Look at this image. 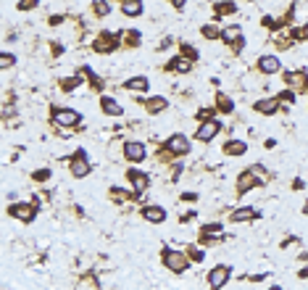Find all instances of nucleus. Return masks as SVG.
I'll use <instances>...</instances> for the list:
<instances>
[{"mask_svg": "<svg viewBox=\"0 0 308 290\" xmlns=\"http://www.w3.org/2000/svg\"><path fill=\"white\" fill-rule=\"evenodd\" d=\"M219 132H221V122H219V119H205V122L198 127L195 137H198L200 143H211Z\"/></svg>", "mask_w": 308, "mask_h": 290, "instance_id": "1", "label": "nucleus"}, {"mask_svg": "<svg viewBox=\"0 0 308 290\" xmlns=\"http://www.w3.org/2000/svg\"><path fill=\"white\" fill-rule=\"evenodd\" d=\"M164 264H166V269L179 274V272L187 269V256H185V253H179V251H164Z\"/></svg>", "mask_w": 308, "mask_h": 290, "instance_id": "2", "label": "nucleus"}, {"mask_svg": "<svg viewBox=\"0 0 308 290\" xmlns=\"http://www.w3.org/2000/svg\"><path fill=\"white\" fill-rule=\"evenodd\" d=\"M79 122H82V116H79L76 111H71V108L53 111V124H58V127H76Z\"/></svg>", "mask_w": 308, "mask_h": 290, "instance_id": "3", "label": "nucleus"}, {"mask_svg": "<svg viewBox=\"0 0 308 290\" xmlns=\"http://www.w3.org/2000/svg\"><path fill=\"white\" fill-rule=\"evenodd\" d=\"M93 48L98 53H111V50H116L119 48V34H113V32H103L100 37L93 42Z\"/></svg>", "mask_w": 308, "mask_h": 290, "instance_id": "4", "label": "nucleus"}, {"mask_svg": "<svg viewBox=\"0 0 308 290\" xmlns=\"http://www.w3.org/2000/svg\"><path fill=\"white\" fill-rule=\"evenodd\" d=\"M229 266H213V269L208 272V285L213 287V290H219V287H224L226 285V280H229Z\"/></svg>", "mask_w": 308, "mask_h": 290, "instance_id": "5", "label": "nucleus"}, {"mask_svg": "<svg viewBox=\"0 0 308 290\" xmlns=\"http://www.w3.org/2000/svg\"><path fill=\"white\" fill-rule=\"evenodd\" d=\"M71 174L76 180H82L90 174V164H87V153L85 150H76V156L71 158Z\"/></svg>", "mask_w": 308, "mask_h": 290, "instance_id": "6", "label": "nucleus"}, {"mask_svg": "<svg viewBox=\"0 0 308 290\" xmlns=\"http://www.w3.org/2000/svg\"><path fill=\"white\" fill-rule=\"evenodd\" d=\"M166 148H169L174 156H185L187 150H190V140H187L185 135H171L169 140H166Z\"/></svg>", "mask_w": 308, "mask_h": 290, "instance_id": "7", "label": "nucleus"}, {"mask_svg": "<svg viewBox=\"0 0 308 290\" xmlns=\"http://www.w3.org/2000/svg\"><path fill=\"white\" fill-rule=\"evenodd\" d=\"M8 214L16 216V219H21V222H32L37 211H34V206H29V203H16V206L8 208Z\"/></svg>", "mask_w": 308, "mask_h": 290, "instance_id": "8", "label": "nucleus"}, {"mask_svg": "<svg viewBox=\"0 0 308 290\" xmlns=\"http://www.w3.org/2000/svg\"><path fill=\"white\" fill-rule=\"evenodd\" d=\"M258 185H261L258 174H256L253 169H250V171H243V174H240V180H237V190H240V193H248L250 188H258Z\"/></svg>", "mask_w": 308, "mask_h": 290, "instance_id": "9", "label": "nucleus"}, {"mask_svg": "<svg viewBox=\"0 0 308 290\" xmlns=\"http://www.w3.org/2000/svg\"><path fill=\"white\" fill-rule=\"evenodd\" d=\"M258 69L264 74H277L279 69H282V61H279L277 55H261L258 58Z\"/></svg>", "mask_w": 308, "mask_h": 290, "instance_id": "10", "label": "nucleus"}, {"mask_svg": "<svg viewBox=\"0 0 308 290\" xmlns=\"http://www.w3.org/2000/svg\"><path fill=\"white\" fill-rule=\"evenodd\" d=\"M124 156L129 161H134V164H140V161H145V145L142 143H127L124 145Z\"/></svg>", "mask_w": 308, "mask_h": 290, "instance_id": "11", "label": "nucleus"}, {"mask_svg": "<svg viewBox=\"0 0 308 290\" xmlns=\"http://www.w3.org/2000/svg\"><path fill=\"white\" fill-rule=\"evenodd\" d=\"M129 182H132V188L137 190V193H142V190H147V185H150V177L147 174H142V171H137V169H129Z\"/></svg>", "mask_w": 308, "mask_h": 290, "instance_id": "12", "label": "nucleus"}, {"mask_svg": "<svg viewBox=\"0 0 308 290\" xmlns=\"http://www.w3.org/2000/svg\"><path fill=\"white\" fill-rule=\"evenodd\" d=\"M100 108H103V113H108V116H121L124 113V108L119 106V100L111 98V95H103L100 98Z\"/></svg>", "mask_w": 308, "mask_h": 290, "instance_id": "13", "label": "nucleus"}, {"mask_svg": "<svg viewBox=\"0 0 308 290\" xmlns=\"http://www.w3.org/2000/svg\"><path fill=\"white\" fill-rule=\"evenodd\" d=\"M142 216L147 219V222H156V224L166 222V211H164L161 206H145L142 208Z\"/></svg>", "mask_w": 308, "mask_h": 290, "instance_id": "14", "label": "nucleus"}, {"mask_svg": "<svg viewBox=\"0 0 308 290\" xmlns=\"http://www.w3.org/2000/svg\"><path fill=\"white\" fill-rule=\"evenodd\" d=\"M277 108H279V98H264V100H258V103H256V111H258V113H264V116L277 113Z\"/></svg>", "mask_w": 308, "mask_h": 290, "instance_id": "15", "label": "nucleus"}, {"mask_svg": "<svg viewBox=\"0 0 308 290\" xmlns=\"http://www.w3.org/2000/svg\"><path fill=\"white\" fill-rule=\"evenodd\" d=\"M256 216H258V208L245 206V208H237V211H232V222H253Z\"/></svg>", "mask_w": 308, "mask_h": 290, "instance_id": "16", "label": "nucleus"}, {"mask_svg": "<svg viewBox=\"0 0 308 290\" xmlns=\"http://www.w3.org/2000/svg\"><path fill=\"white\" fill-rule=\"evenodd\" d=\"M145 103V108L150 111V113H161L169 103H166V98H161V95H153V98H147V100H142Z\"/></svg>", "mask_w": 308, "mask_h": 290, "instance_id": "17", "label": "nucleus"}, {"mask_svg": "<svg viewBox=\"0 0 308 290\" xmlns=\"http://www.w3.org/2000/svg\"><path fill=\"white\" fill-rule=\"evenodd\" d=\"M221 40H224V42H229V45H237V40H243V32H240V27H237V24H232V27L221 29Z\"/></svg>", "mask_w": 308, "mask_h": 290, "instance_id": "18", "label": "nucleus"}, {"mask_svg": "<svg viewBox=\"0 0 308 290\" xmlns=\"http://www.w3.org/2000/svg\"><path fill=\"white\" fill-rule=\"evenodd\" d=\"M245 150H248V145H245L243 140H229V143L224 145V153H226V156H243Z\"/></svg>", "mask_w": 308, "mask_h": 290, "instance_id": "19", "label": "nucleus"}, {"mask_svg": "<svg viewBox=\"0 0 308 290\" xmlns=\"http://www.w3.org/2000/svg\"><path fill=\"white\" fill-rule=\"evenodd\" d=\"M169 69H174V72H179V74H187L190 69H192V61H190V58H185V55H179V58H174V61L169 64Z\"/></svg>", "mask_w": 308, "mask_h": 290, "instance_id": "20", "label": "nucleus"}, {"mask_svg": "<svg viewBox=\"0 0 308 290\" xmlns=\"http://www.w3.org/2000/svg\"><path fill=\"white\" fill-rule=\"evenodd\" d=\"M124 16H140L142 14V0H127V3L121 6Z\"/></svg>", "mask_w": 308, "mask_h": 290, "instance_id": "21", "label": "nucleus"}, {"mask_svg": "<svg viewBox=\"0 0 308 290\" xmlns=\"http://www.w3.org/2000/svg\"><path fill=\"white\" fill-rule=\"evenodd\" d=\"M127 90H134V92L147 90V77H132V79H127Z\"/></svg>", "mask_w": 308, "mask_h": 290, "instance_id": "22", "label": "nucleus"}, {"mask_svg": "<svg viewBox=\"0 0 308 290\" xmlns=\"http://www.w3.org/2000/svg\"><path fill=\"white\" fill-rule=\"evenodd\" d=\"M203 34H205L208 40H213V37H221V29L213 27V24H205V27H203Z\"/></svg>", "mask_w": 308, "mask_h": 290, "instance_id": "23", "label": "nucleus"}, {"mask_svg": "<svg viewBox=\"0 0 308 290\" xmlns=\"http://www.w3.org/2000/svg\"><path fill=\"white\" fill-rule=\"evenodd\" d=\"M124 37H127V40H124L127 45H140V32H137V29H129V32H124Z\"/></svg>", "mask_w": 308, "mask_h": 290, "instance_id": "24", "label": "nucleus"}, {"mask_svg": "<svg viewBox=\"0 0 308 290\" xmlns=\"http://www.w3.org/2000/svg\"><path fill=\"white\" fill-rule=\"evenodd\" d=\"M216 100H219V108H221L224 113H229V111H232V100L226 98V95H216Z\"/></svg>", "mask_w": 308, "mask_h": 290, "instance_id": "25", "label": "nucleus"}, {"mask_svg": "<svg viewBox=\"0 0 308 290\" xmlns=\"http://www.w3.org/2000/svg\"><path fill=\"white\" fill-rule=\"evenodd\" d=\"M108 11H111V6L106 3V0H98V3H95V14H98V16H106Z\"/></svg>", "mask_w": 308, "mask_h": 290, "instance_id": "26", "label": "nucleus"}, {"mask_svg": "<svg viewBox=\"0 0 308 290\" xmlns=\"http://www.w3.org/2000/svg\"><path fill=\"white\" fill-rule=\"evenodd\" d=\"M292 37H295V40H308V24H303L300 29H295Z\"/></svg>", "mask_w": 308, "mask_h": 290, "instance_id": "27", "label": "nucleus"}, {"mask_svg": "<svg viewBox=\"0 0 308 290\" xmlns=\"http://www.w3.org/2000/svg\"><path fill=\"white\" fill-rule=\"evenodd\" d=\"M182 53H185V58H190V61H195V58H198V50L190 48V45H182Z\"/></svg>", "mask_w": 308, "mask_h": 290, "instance_id": "28", "label": "nucleus"}, {"mask_svg": "<svg viewBox=\"0 0 308 290\" xmlns=\"http://www.w3.org/2000/svg\"><path fill=\"white\" fill-rule=\"evenodd\" d=\"M14 61H16V58L11 55V53H3V58H0V66H3V69L6 66H14Z\"/></svg>", "mask_w": 308, "mask_h": 290, "instance_id": "29", "label": "nucleus"}, {"mask_svg": "<svg viewBox=\"0 0 308 290\" xmlns=\"http://www.w3.org/2000/svg\"><path fill=\"white\" fill-rule=\"evenodd\" d=\"M37 6V0H19V8L21 11H29V8H34Z\"/></svg>", "mask_w": 308, "mask_h": 290, "instance_id": "30", "label": "nucleus"}, {"mask_svg": "<svg viewBox=\"0 0 308 290\" xmlns=\"http://www.w3.org/2000/svg\"><path fill=\"white\" fill-rule=\"evenodd\" d=\"M221 229V224H205L203 227V232H205V235H216V232H219Z\"/></svg>", "mask_w": 308, "mask_h": 290, "instance_id": "31", "label": "nucleus"}, {"mask_svg": "<svg viewBox=\"0 0 308 290\" xmlns=\"http://www.w3.org/2000/svg\"><path fill=\"white\" fill-rule=\"evenodd\" d=\"M48 177H50V169H40V171H34V180H40V182H42V180H48Z\"/></svg>", "mask_w": 308, "mask_h": 290, "instance_id": "32", "label": "nucleus"}, {"mask_svg": "<svg viewBox=\"0 0 308 290\" xmlns=\"http://www.w3.org/2000/svg\"><path fill=\"white\" fill-rule=\"evenodd\" d=\"M79 85V77H71V79H63V87L66 90H71V87H76Z\"/></svg>", "mask_w": 308, "mask_h": 290, "instance_id": "33", "label": "nucleus"}, {"mask_svg": "<svg viewBox=\"0 0 308 290\" xmlns=\"http://www.w3.org/2000/svg\"><path fill=\"white\" fill-rule=\"evenodd\" d=\"M190 259H192V261H203V251H198V248H190Z\"/></svg>", "mask_w": 308, "mask_h": 290, "instance_id": "34", "label": "nucleus"}, {"mask_svg": "<svg viewBox=\"0 0 308 290\" xmlns=\"http://www.w3.org/2000/svg\"><path fill=\"white\" fill-rule=\"evenodd\" d=\"M279 100H284V103H292V100H295V95H292V92H279Z\"/></svg>", "mask_w": 308, "mask_h": 290, "instance_id": "35", "label": "nucleus"}, {"mask_svg": "<svg viewBox=\"0 0 308 290\" xmlns=\"http://www.w3.org/2000/svg\"><path fill=\"white\" fill-rule=\"evenodd\" d=\"M171 3H174L177 8H182V6H185V0H171Z\"/></svg>", "mask_w": 308, "mask_h": 290, "instance_id": "36", "label": "nucleus"}, {"mask_svg": "<svg viewBox=\"0 0 308 290\" xmlns=\"http://www.w3.org/2000/svg\"><path fill=\"white\" fill-rule=\"evenodd\" d=\"M303 211H305V214H308V201H305V206H303Z\"/></svg>", "mask_w": 308, "mask_h": 290, "instance_id": "37", "label": "nucleus"}, {"mask_svg": "<svg viewBox=\"0 0 308 290\" xmlns=\"http://www.w3.org/2000/svg\"><path fill=\"white\" fill-rule=\"evenodd\" d=\"M269 290H282V287H277V285H274V287H269Z\"/></svg>", "mask_w": 308, "mask_h": 290, "instance_id": "38", "label": "nucleus"}, {"mask_svg": "<svg viewBox=\"0 0 308 290\" xmlns=\"http://www.w3.org/2000/svg\"><path fill=\"white\" fill-rule=\"evenodd\" d=\"M121 3H127V0H121Z\"/></svg>", "mask_w": 308, "mask_h": 290, "instance_id": "39", "label": "nucleus"}]
</instances>
